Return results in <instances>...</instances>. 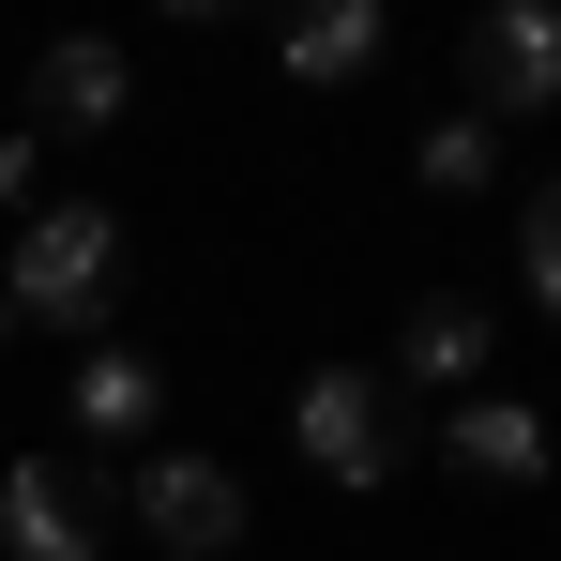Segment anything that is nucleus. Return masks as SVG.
I'll use <instances>...</instances> for the list:
<instances>
[{
	"label": "nucleus",
	"mask_w": 561,
	"mask_h": 561,
	"mask_svg": "<svg viewBox=\"0 0 561 561\" xmlns=\"http://www.w3.org/2000/svg\"><path fill=\"white\" fill-rule=\"evenodd\" d=\"M0 304L46 319V334H92L106 304H122V213L106 197H46L15 228V259H0Z\"/></svg>",
	"instance_id": "obj_1"
},
{
	"label": "nucleus",
	"mask_w": 561,
	"mask_h": 561,
	"mask_svg": "<svg viewBox=\"0 0 561 561\" xmlns=\"http://www.w3.org/2000/svg\"><path fill=\"white\" fill-rule=\"evenodd\" d=\"M106 531H122V470L61 456V440L0 470V561H106Z\"/></svg>",
	"instance_id": "obj_2"
},
{
	"label": "nucleus",
	"mask_w": 561,
	"mask_h": 561,
	"mask_svg": "<svg viewBox=\"0 0 561 561\" xmlns=\"http://www.w3.org/2000/svg\"><path fill=\"white\" fill-rule=\"evenodd\" d=\"M288 440H304L319 485H394V456H410V440H394V379L379 365H319L288 394Z\"/></svg>",
	"instance_id": "obj_3"
},
{
	"label": "nucleus",
	"mask_w": 561,
	"mask_h": 561,
	"mask_svg": "<svg viewBox=\"0 0 561 561\" xmlns=\"http://www.w3.org/2000/svg\"><path fill=\"white\" fill-rule=\"evenodd\" d=\"M122 516H137L168 561H228L243 547V470L228 456H137L122 470Z\"/></svg>",
	"instance_id": "obj_4"
},
{
	"label": "nucleus",
	"mask_w": 561,
	"mask_h": 561,
	"mask_svg": "<svg viewBox=\"0 0 561 561\" xmlns=\"http://www.w3.org/2000/svg\"><path fill=\"white\" fill-rule=\"evenodd\" d=\"M531 122L561 106V0H501V15H470V122Z\"/></svg>",
	"instance_id": "obj_5"
},
{
	"label": "nucleus",
	"mask_w": 561,
	"mask_h": 561,
	"mask_svg": "<svg viewBox=\"0 0 561 561\" xmlns=\"http://www.w3.org/2000/svg\"><path fill=\"white\" fill-rule=\"evenodd\" d=\"M137 106V61L106 46V31H61L46 61H31V137H106Z\"/></svg>",
	"instance_id": "obj_6"
},
{
	"label": "nucleus",
	"mask_w": 561,
	"mask_h": 561,
	"mask_svg": "<svg viewBox=\"0 0 561 561\" xmlns=\"http://www.w3.org/2000/svg\"><path fill=\"white\" fill-rule=\"evenodd\" d=\"M152 410H168V365L122 350V334H92V350H77V425H92V440H152Z\"/></svg>",
	"instance_id": "obj_7"
},
{
	"label": "nucleus",
	"mask_w": 561,
	"mask_h": 561,
	"mask_svg": "<svg viewBox=\"0 0 561 561\" xmlns=\"http://www.w3.org/2000/svg\"><path fill=\"white\" fill-rule=\"evenodd\" d=\"M440 456H456L470 485H547V410H516V394H470Z\"/></svg>",
	"instance_id": "obj_8"
},
{
	"label": "nucleus",
	"mask_w": 561,
	"mask_h": 561,
	"mask_svg": "<svg viewBox=\"0 0 561 561\" xmlns=\"http://www.w3.org/2000/svg\"><path fill=\"white\" fill-rule=\"evenodd\" d=\"M485 350H501V319H485L470 288H440V304H410V334H394V379H440V394H456Z\"/></svg>",
	"instance_id": "obj_9"
},
{
	"label": "nucleus",
	"mask_w": 561,
	"mask_h": 561,
	"mask_svg": "<svg viewBox=\"0 0 561 561\" xmlns=\"http://www.w3.org/2000/svg\"><path fill=\"white\" fill-rule=\"evenodd\" d=\"M274 61L304 77V92L365 77V61H379V0H319V15H288V31H274Z\"/></svg>",
	"instance_id": "obj_10"
},
{
	"label": "nucleus",
	"mask_w": 561,
	"mask_h": 561,
	"mask_svg": "<svg viewBox=\"0 0 561 561\" xmlns=\"http://www.w3.org/2000/svg\"><path fill=\"white\" fill-rule=\"evenodd\" d=\"M410 168H425V197H485V183H501V122H470V106H456V122H425Z\"/></svg>",
	"instance_id": "obj_11"
},
{
	"label": "nucleus",
	"mask_w": 561,
	"mask_h": 561,
	"mask_svg": "<svg viewBox=\"0 0 561 561\" xmlns=\"http://www.w3.org/2000/svg\"><path fill=\"white\" fill-rule=\"evenodd\" d=\"M516 243H531V304L561 319V183H531V197H516Z\"/></svg>",
	"instance_id": "obj_12"
},
{
	"label": "nucleus",
	"mask_w": 561,
	"mask_h": 561,
	"mask_svg": "<svg viewBox=\"0 0 561 561\" xmlns=\"http://www.w3.org/2000/svg\"><path fill=\"white\" fill-rule=\"evenodd\" d=\"M0 197H31V122H15V137H0Z\"/></svg>",
	"instance_id": "obj_13"
},
{
	"label": "nucleus",
	"mask_w": 561,
	"mask_h": 561,
	"mask_svg": "<svg viewBox=\"0 0 561 561\" xmlns=\"http://www.w3.org/2000/svg\"><path fill=\"white\" fill-rule=\"evenodd\" d=\"M0 334H15V304H0Z\"/></svg>",
	"instance_id": "obj_14"
}]
</instances>
